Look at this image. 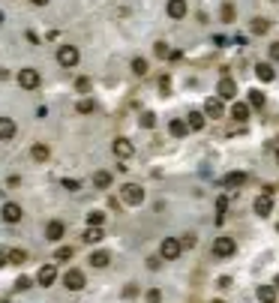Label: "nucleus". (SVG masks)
I'll return each instance as SVG.
<instances>
[{
  "label": "nucleus",
  "instance_id": "obj_1",
  "mask_svg": "<svg viewBox=\"0 0 279 303\" xmlns=\"http://www.w3.org/2000/svg\"><path fill=\"white\" fill-rule=\"evenodd\" d=\"M120 201L129 204V207H138V204L144 201V189H141L138 183H126V186L120 189Z\"/></svg>",
  "mask_w": 279,
  "mask_h": 303
},
{
  "label": "nucleus",
  "instance_id": "obj_2",
  "mask_svg": "<svg viewBox=\"0 0 279 303\" xmlns=\"http://www.w3.org/2000/svg\"><path fill=\"white\" fill-rule=\"evenodd\" d=\"M180 252H183V246H180L177 237H165V240L159 243V258H162V261H174Z\"/></svg>",
  "mask_w": 279,
  "mask_h": 303
},
{
  "label": "nucleus",
  "instance_id": "obj_3",
  "mask_svg": "<svg viewBox=\"0 0 279 303\" xmlns=\"http://www.w3.org/2000/svg\"><path fill=\"white\" fill-rule=\"evenodd\" d=\"M78 60H81V54H78L75 45H60V48H57V63H60V66H75Z\"/></svg>",
  "mask_w": 279,
  "mask_h": 303
},
{
  "label": "nucleus",
  "instance_id": "obj_4",
  "mask_svg": "<svg viewBox=\"0 0 279 303\" xmlns=\"http://www.w3.org/2000/svg\"><path fill=\"white\" fill-rule=\"evenodd\" d=\"M234 249H237V243H234L231 237H219V240H213V255H216V258H231Z\"/></svg>",
  "mask_w": 279,
  "mask_h": 303
},
{
  "label": "nucleus",
  "instance_id": "obj_5",
  "mask_svg": "<svg viewBox=\"0 0 279 303\" xmlns=\"http://www.w3.org/2000/svg\"><path fill=\"white\" fill-rule=\"evenodd\" d=\"M63 285H66L69 291H81V288L87 285V279H84V273H81L78 267H72V270H66V276H63Z\"/></svg>",
  "mask_w": 279,
  "mask_h": 303
},
{
  "label": "nucleus",
  "instance_id": "obj_6",
  "mask_svg": "<svg viewBox=\"0 0 279 303\" xmlns=\"http://www.w3.org/2000/svg\"><path fill=\"white\" fill-rule=\"evenodd\" d=\"M18 84H21L24 90H36V87H39V72H36V69H21V72H18Z\"/></svg>",
  "mask_w": 279,
  "mask_h": 303
},
{
  "label": "nucleus",
  "instance_id": "obj_7",
  "mask_svg": "<svg viewBox=\"0 0 279 303\" xmlns=\"http://www.w3.org/2000/svg\"><path fill=\"white\" fill-rule=\"evenodd\" d=\"M216 93H219V99H234L237 96V84H234V78H219V87H216Z\"/></svg>",
  "mask_w": 279,
  "mask_h": 303
},
{
  "label": "nucleus",
  "instance_id": "obj_8",
  "mask_svg": "<svg viewBox=\"0 0 279 303\" xmlns=\"http://www.w3.org/2000/svg\"><path fill=\"white\" fill-rule=\"evenodd\" d=\"M111 147H114V156H117V159H129V156H132V141H129V138H114Z\"/></svg>",
  "mask_w": 279,
  "mask_h": 303
},
{
  "label": "nucleus",
  "instance_id": "obj_9",
  "mask_svg": "<svg viewBox=\"0 0 279 303\" xmlns=\"http://www.w3.org/2000/svg\"><path fill=\"white\" fill-rule=\"evenodd\" d=\"M15 132H18L15 120H12V117H0V141H9V138H15Z\"/></svg>",
  "mask_w": 279,
  "mask_h": 303
},
{
  "label": "nucleus",
  "instance_id": "obj_10",
  "mask_svg": "<svg viewBox=\"0 0 279 303\" xmlns=\"http://www.w3.org/2000/svg\"><path fill=\"white\" fill-rule=\"evenodd\" d=\"M3 219H6V222H12V225H15V222H21V207H18L15 201H6V204H3Z\"/></svg>",
  "mask_w": 279,
  "mask_h": 303
},
{
  "label": "nucleus",
  "instance_id": "obj_11",
  "mask_svg": "<svg viewBox=\"0 0 279 303\" xmlns=\"http://www.w3.org/2000/svg\"><path fill=\"white\" fill-rule=\"evenodd\" d=\"M63 231H66V228H63V222H57V219H51V222L45 225V237H48L51 243H57V240L63 237Z\"/></svg>",
  "mask_w": 279,
  "mask_h": 303
},
{
  "label": "nucleus",
  "instance_id": "obj_12",
  "mask_svg": "<svg viewBox=\"0 0 279 303\" xmlns=\"http://www.w3.org/2000/svg\"><path fill=\"white\" fill-rule=\"evenodd\" d=\"M36 279H39V285H51V282L57 279V267H54V264L39 267V276H36Z\"/></svg>",
  "mask_w": 279,
  "mask_h": 303
},
{
  "label": "nucleus",
  "instance_id": "obj_13",
  "mask_svg": "<svg viewBox=\"0 0 279 303\" xmlns=\"http://www.w3.org/2000/svg\"><path fill=\"white\" fill-rule=\"evenodd\" d=\"M270 210H273L270 195H258V198H255V213H258V216H270Z\"/></svg>",
  "mask_w": 279,
  "mask_h": 303
},
{
  "label": "nucleus",
  "instance_id": "obj_14",
  "mask_svg": "<svg viewBox=\"0 0 279 303\" xmlns=\"http://www.w3.org/2000/svg\"><path fill=\"white\" fill-rule=\"evenodd\" d=\"M231 117H234L237 123L249 120V105H246V102H234V105H231Z\"/></svg>",
  "mask_w": 279,
  "mask_h": 303
},
{
  "label": "nucleus",
  "instance_id": "obj_15",
  "mask_svg": "<svg viewBox=\"0 0 279 303\" xmlns=\"http://www.w3.org/2000/svg\"><path fill=\"white\" fill-rule=\"evenodd\" d=\"M222 111H225V108H222L219 99H207V102H204V114H207V117H222Z\"/></svg>",
  "mask_w": 279,
  "mask_h": 303
},
{
  "label": "nucleus",
  "instance_id": "obj_16",
  "mask_svg": "<svg viewBox=\"0 0 279 303\" xmlns=\"http://www.w3.org/2000/svg\"><path fill=\"white\" fill-rule=\"evenodd\" d=\"M108 261H111V255H108L105 249H96V252L90 255V264H93V267H99V270H102V267H108Z\"/></svg>",
  "mask_w": 279,
  "mask_h": 303
},
{
  "label": "nucleus",
  "instance_id": "obj_17",
  "mask_svg": "<svg viewBox=\"0 0 279 303\" xmlns=\"http://www.w3.org/2000/svg\"><path fill=\"white\" fill-rule=\"evenodd\" d=\"M168 15L171 18H183L186 15V0H168Z\"/></svg>",
  "mask_w": 279,
  "mask_h": 303
},
{
  "label": "nucleus",
  "instance_id": "obj_18",
  "mask_svg": "<svg viewBox=\"0 0 279 303\" xmlns=\"http://www.w3.org/2000/svg\"><path fill=\"white\" fill-rule=\"evenodd\" d=\"M255 75H258L261 81H273V78H276V72H273L270 63H258V66H255Z\"/></svg>",
  "mask_w": 279,
  "mask_h": 303
},
{
  "label": "nucleus",
  "instance_id": "obj_19",
  "mask_svg": "<svg viewBox=\"0 0 279 303\" xmlns=\"http://www.w3.org/2000/svg\"><path fill=\"white\" fill-rule=\"evenodd\" d=\"M258 300L261 303H276V288H273V285H261V288H258Z\"/></svg>",
  "mask_w": 279,
  "mask_h": 303
},
{
  "label": "nucleus",
  "instance_id": "obj_20",
  "mask_svg": "<svg viewBox=\"0 0 279 303\" xmlns=\"http://www.w3.org/2000/svg\"><path fill=\"white\" fill-rule=\"evenodd\" d=\"M93 183H96V189H108L111 186V171H96L93 174Z\"/></svg>",
  "mask_w": 279,
  "mask_h": 303
},
{
  "label": "nucleus",
  "instance_id": "obj_21",
  "mask_svg": "<svg viewBox=\"0 0 279 303\" xmlns=\"http://www.w3.org/2000/svg\"><path fill=\"white\" fill-rule=\"evenodd\" d=\"M168 129H171V135H174V138H183V135L189 132L186 120H171V126H168Z\"/></svg>",
  "mask_w": 279,
  "mask_h": 303
},
{
  "label": "nucleus",
  "instance_id": "obj_22",
  "mask_svg": "<svg viewBox=\"0 0 279 303\" xmlns=\"http://www.w3.org/2000/svg\"><path fill=\"white\" fill-rule=\"evenodd\" d=\"M186 126H189V129H204V114H201V111H192L189 120H186Z\"/></svg>",
  "mask_w": 279,
  "mask_h": 303
},
{
  "label": "nucleus",
  "instance_id": "obj_23",
  "mask_svg": "<svg viewBox=\"0 0 279 303\" xmlns=\"http://www.w3.org/2000/svg\"><path fill=\"white\" fill-rule=\"evenodd\" d=\"M30 153H33V159H36V162H45V159L51 156V150H48L45 144H33V150H30Z\"/></svg>",
  "mask_w": 279,
  "mask_h": 303
},
{
  "label": "nucleus",
  "instance_id": "obj_24",
  "mask_svg": "<svg viewBox=\"0 0 279 303\" xmlns=\"http://www.w3.org/2000/svg\"><path fill=\"white\" fill-rule=\"evenodd\" d=\"M102 222H105V213H102V210H90V213H87V225H90V228H99Z\"/></svg>",
  "mask_w": 279,
  "mask_h": 303
},
{
  "label": "nucleus",
  "instance_id": "obj_25",
  "mask_svg": "<svg viewBox=\"0 0 279 303\" xmlns=\"http://www.w3.org/2000/svg\"><path fill=\"white\" fill-rule=\"evenodd\" d=\"M264 99H267V96H264L261 90H249V105H252V108H264Z\"/></svg>",
  "mask_w": 279,
  "mask_h": 303
},
{
  "label": "nucleus",
  "instance_id": "obj_26",
  "mask_svg": "<svg viewBox=\"0 0 279 303\" xmlns=\"http://www.w3.org/2000/svg\"><path fill=\"white\" fill-rule=\"evenodd\" d=\"M27 255H24V249H9L6 252V264H21Z\"/></svg>",
  "mask_w": 279,
  "mask_h": 303
},
{
  "label": "nucleus",
  "instance_id": "obj_27",
  "mask_svg": "<svg viewBox=\"0 0 279 303\" xmlns=\"http://www.w3.org/2000/svg\"><path fill=\"white\" fill-rule=\"evenodd\" d=\"M267 30H270L267 18H252V33H267Z\"/></svg>",
  "mask_w": 279,
  "mask_h": 303
},
{
  "label": "nucleus",
  "instance_id": "obj_28",
  "mask_svg": "<svg viewBox=\"0 0 279 303\" xmlns=\"http://www.w3.org/2000/svg\"><path fill=\"white\" fill-rule=\"evenodd\" d=\"M102 240V228H87L84 231V243H99Z\"/></svg>",
  "mask_w": 279,
  "mask_h": 303
},
{
  "label": "nucleus",
  "instance_id": "obj_29",
  "mask_svg": "<svg viewBox=\"0 0 279 303\" xmlns=\"http://www.w3.org/2000/svg\"><path fill=\"white\" fill-rule=\"evenodd\" d=\"M132 72H135V75H147V60H144V57H135V60H132Z\"/></svg>",
  "mask_w": 279,
  "mask_h": 303
},
{
  "label": "nucleus",
  "instance_id": "obj_30",
  "mask_svg": "<svg viewBox=\"0 0 279 303\" xmlns=\"http://www.w3.org/2000/svg\"><path fill=\"white\" fill-rule=\"evenodd\" d=\"M243 180H246V174H243V171H237V174H228V177H225V186H240Z\"/></svg>",
  "mask_w": 279,
  "mask_h": 303
},
{
  "label": "nucleus",
  "instance_id": "obj_31",
  "mask_svg": "<svg viewBox=\"0 0 279 303\" xmlns=\"http://www.w3.org/2000/svg\"><path fill=\"white\" fill-rule=\"evenodd\" d=\"M141 126H144V129L156 126V114H153V111H144V114H141Z\"/></svg>",
  "mask_w": 279,
  "mask_h": 303
},
{
  "label": "nucleus",
  "instance_id": "obj_32",
  "mask_svg": "<svg viewBox=\"0 0 279 303\" xmlns=\"http://www.w3.org/2000/svg\"><path fill=\"white\" fill-rule=\"evenodd\" d=\"M219 15H222V21H234V6L231 3H222V12Z\"/></svg>",
  "mask_w": 279,
  "mask_h": 303
},
{
  "label": "nucleus",
  "instance_id": "obj_33",
  "mask_svg": "<svg viewBox=\"0 0 279 303\" xmlns=\"http://www.w3.org/2000/svg\"><path fill=\"white\" fill-rule=\"evenodd\" d=\"M93 108H96V105H93V99H81V102H78V111H81V114H90Z\"/></svg>",
  "mask_w": 279,
  "mask_h": 303
},
{
  "label": "nucleus",
  "instance_id": "obj_34",
  "mask_svg": "<svg viewBox=\"0 0 279 303\" xmlns=\"http://www.w3.org/2000/svg\"><path fill=\"white\" fill-rule=\"evenodd\" d=\"M15 288H18V291L30 288V276H18V279H15Z\"/></svg>",
  "mask_w": 279,
  "mask_h": 303
},
{
  "label": "nucleus",
  "instance_id": "obj_35",
  "mask_svg": "<svg viewBox=\"0 0 279 303\" xmlns=\"http://www.w3.org/2000/svg\"><path fill=\"white\" fill-rule=\"evenodd\" d=\"M147 303H162V294H159L156 288H150V291H147Z\"/></svg>",
  "mask_w": 279,
  "mask_h": 303
},
{
  "label": "nucleus",
  "instance_id": "obj_36",
  "mask_svg": "<svg viewBox=\"0 0 279 303\" xmlns=\"http://www.w3.org/2000/svg\"><path fill=\"white\" fill-rule=\"evenodd\" d=\"M156 57H168V45L165 42H156Z\"/></svg>",
  "mask_w": 279,
  "mask_h": 303
},
{
  "label": "nucleus",
  "instance_id": "obj_37",
  "mask_svg": "<svg viewBox=\"0 0 279 303\" xmlns=\"http://www.w3.org/2000/svg\"><path fill=\"white\" fill-rule=\"evenodd\" d=\"M57 258H60V261H66V258H72V249H69V246H63V249H57Z\"/></svg>",
  "mask_w": 279,
  "mask_h": 303
},
{
  "label": "nucleus",
  "instance_id": "obj_38",
  "mask_svg": "<svg viewBox=\"0 0 279 303\" xmlns=\"http://www.w3.org/2000/svg\"><path fill=\"white\" fill-rule=\"evenodd\" d=\"M75 87H78V90H90V81H87V78H78Z\"/></svg>",
  "mask_w": 279,
  "mask_h": 303
},
{
  "label": "nucleus",
  "instance_id": "obj_39",
  "mask_svg": "<svg viewBox=\"0 0 279 303\" xmlns=\"http://www.w3.org/2000/svg\"><path fill=\"white\" fill-rule=\"evenodd\" d=\"M63 186H66V189H81V183H78V180H69V177L63 180Z\"/></svg>",
  "mask_w": 279,
  "mask_h": 303
},
{
  "label": "nucleus",
  "instance_id": "obj_40",
  "mask_svg": "<svg viewBox=\"0 0 279 303\" xmlns=\"http://www.w3.org/2000/svg\"><path fill=\"white\" fill-rule=\"evenodd\" d=\"M270 60H279V42L270 45Z\"/></svg>",
  "mask_w": 279,
  "mask_h": 303
},
{
  "label": "nucleus",
  "instance_id": "obj_41",
  "mask_svg": "<svg viewBox=\"0 0 279 303\" xmlns=\"http://www.w3.org/2000/svg\"><path fill=\"white\" fill-rule=\"evenodd\" d=\"M159 261H162V258H150V261H147V267H150V270H159Z\"/></svg>",
  "mask_w": 279,
  "mask_h": 303
},
{
  "label": "nucleus",
  "instance_id": "obj_42",
  "mask_svg": "<svg viewBox=\"0 0 279 303\" xmlns=\"http://www.w3.org/2000/svg\"><path fill=\"white\" fill-rule=\"evenodd\" d=\"M123 294H126V297H135V294H138V288H135V285H126V291H123Z\"/></svg>",
  "mask_w": 279,
  "mask_h": 303
},
{
  "label": "nucleus",
  "instance_id": "obj_43",
  "mask_svg": "<svg viewBox=\"0 0 279 303\" xmlns=\"http://www.w3.org/2000/svg\"><path fill=\"white\" fill-rule=\"evenodd\" d=\"M3 264H6V252H0V267H3Z\"/></svg>",
  "mask_w": 279,
  "mask_h": 303
},
{
  "label": "nucleus",
  "instance_id": "obj_44",
  "mask_svg": "<svg viewBox=\"0 0 279 303\" xmlns=\"http://www.w3.org/2000/svg\"><path fill=\"white\" fill-rule=\"evenodd\" d=\"M33 3H36V6H45V3H48V0H33Z\"/></svg>",
  "mask_w": 279,
  "mask_h": 303
},
{
  "label": "nucleus",
  "instance_id": "obj_45",
  "mask_svg": "<svg viewBox=\"0 0 279 303\" xmlns=\"http://www.w3.org/2000/svg\"><path fill=\"white\" fill-rule=\"evenodd\" d=\"M273 288H279V276H276V279H273Z\"/></svg>",
  "mask_w": 279,
  "mask_h": 303
},
{
  "label": "nucleus",
  "instance_id": "obj_46",
  "mask_svg": "<svg viewBox=\"0 0 279 303\" xmlns=\"http://www.w3.org/2000/svg\"><path fill=\"white\" fill-rule=\"evenodd\" d=\"M213 303H222V300H213Z\"/></svg>",
  "mask_w": 279,
  "mask_h": 303
}]
</instances>
